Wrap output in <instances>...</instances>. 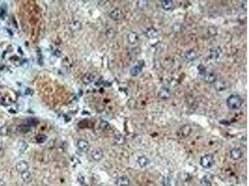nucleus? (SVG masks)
<instances>
[{
  "instance_id": "1",
  "label": "nucleus",
  "mask_w": 249,
  "mask_h": 186,
  "mask_svg": "<svg viewBox=\"0 0 249 186\" xmlns=\"http://www.w3.org/2000/svg\"><path fill=\"white\" fill-rule=\"evenodd\" d=\"M38 8L34 3H30V2H28L27 5L23 7V12L21 13L23 15H24V18H23L26 19V23L29 24L30 26L29 30L31 34L34 32V31L33 32V29L38 32L39 26L41 24V13Z\"/></svg>"
},
{
  "instance_id": "2",
  "label": "nucleus",
  "mask_w": 249,
  "mask_h": 186,
  "mask_svg": "<svg viewBox=\"0 0 249 186\" xmlns=\"http://www.w3.org/2000/svg\"><path fill=\"white\" fill-rule=\"evenodd\" d=\"M242 99L239 96L232 95L227 101V105L231 110H236L239 109L242 104Z\"/></svg>"
},
{
  "instance_id": "3",
  "label": "nucleus",
  "mask_w": 249,
  "mask_h": 186,
  "mask_svg": "<svg viewBox=\"0 0 249 186\" xmlns=\"http://www.w3.org/2000/svg\"><path fill=\"white\" fill-rule=\"evenodd\" d=\"M200 164L201 166L205 169L211 168L214 164V159L212 155L207 154L201 158Z\"/></svg>"
},
{
  "instance_id": "4",
  "label": "nucleus",
  "mask_w": 249,
  "mask_h": 186,
  "mask_svg": "<svg viewBox=\"0 0 249 186\" xmlns=\"http://www.w3.org/2000/svg\"><path fill=\"white\" fill-rule=\"evenodd\" d=\"M91 156L94 161H99L104 157V151L100 148H97L91 152Z\"/></svg>"
},
{
  "instance_id": "5",
  "label": "nucleus",
  "mask_w": 249,
  "mask_h": 186,
  "mask_svg": "<svg viewBox=\"0 0 249 186\" xmlns=\"http://www.w3.org/2000/svg\"><path fill=\"white\" fill-rule=\"evenodd\" d=\"M77 148L82 152H87L89 150L90 145L84 140H80L77 142Z\"/></svg>"
},
{
  "instance_id": "6",
  "label": "nucleus",
  "mask_w": 249,
  "mask_h": 186,
  "mask_svg": "<svg viewBox=\"0 0 249 186\" xmlns=\"http://www.w3.org/2000/svg\"><path fill=\"white\" fill-rule=\"evenodd\" d=\"M16 169L17 171H18L19 172H20L21 174L25 171H28L29 165L26 161H21L16 164Z\"/></svg>"
},
{
  "instance_id": "7",
  "label": "nucleus",
  "mask_w": 249,
  "mask_h": 186,
  "mask_svg": "<svg viewBox=\"0 0 249 186\" xmlns=\"http://www.w3.org/2000/svg\"><path fill=\"white\" fill-rule=\"evenodd\" d=\"M230 156L233 160H238L242 156V152L239 148H233L230 151Z\"/></svg>"
},
{
  "instance_id": "8",
  "label": "nucleus",
  "mask_w": 249,
  "mask_h": 186,
  "mask_svg": "<svg viewBox=\"0 0 249 186\" xmlns=\"http://www.w3.org/2000/svg\"><path fill=\"white\" fill-rule=\"evenodd\" d=\"M202 76L206 81H207V82H210V83L214 82L216 80V78L215 74L213 73L209 72V71L203 72Z\"/></svg>"
},
{
  "instance_id": "9",
  "label": "nucleus",
  "mask_w": 249,
  "mask_h": 186,
  "mask_svg": "<svg viewBox=\"0 0 249 186\" xmlns=\"http://www.w3.org/2000/svg\"><path fill=\"white\" fill-rule=\"evenodd\" d=\"M116 184L117 186H129L130 185V180L127 176H122L118 178Z\"/></svg>"
},
{
  "instance_id": "10",
  "label": "nucleus",
  "mask_w": 249,
  "mask_h": 186,
  "mask_svg": "<svg viewBox=\"0 0 249 186\" xmlns=\"http://www.w3.org/2000/svg\"><path fill=\"white\" fill-rule=\"evenodd\" d=\"M138 164L141 167H145L149 164V160L147 157L142 156L138 159Z\"/></svg>"
},
{
  "instance_id": "11",
  "label": "nucleus",
  "mask_w": 249,
  "mask_h": 186,
  "mask_svg": "<svg viewBox=\"0 0 249 186\" xmlns=\"http://www.w3.org/2000/svg\"><path fill=\"white\" fill-rule=\"evenodd\" d=\"M21 179L24 182L29 183L32 180V174L28 171H25V172L21 173Z\"/></svg>"
},
{
  "instance_id": "12",
  "label": "nucleus",
  "mask_w": 249,
  "mask_h": 186,
  "mask_svg": "<svg viewBox=\"0 0 249 186\" xmlns=\"http://www.w3.org/2000/svg\"><path fill=\"white\" fill-rule=\"evenodd\" d=\"M161 5H162V8L164 10L169 11L172 8L173 3L172 1H170V0H166V1H162V2Z\"/></svg>"
},
{
  "instance_id": "13",
  "label": "nucleus",
  "mask_w": 249,
  "mask_h": 186,
  "mask_svg": "<svg viewBox=\"0 0 249 186\" xmlns=\"http://www.w3.org/2000/svg\"><path fill=\"white\" fill-rule=\"evenodd\" d=\"M141 71V68L140 66H135L131 70V74L132 76H137L138 75Z\"/></svg>"
},
{
  "instance_id": "14",
  "label": "nucleus",
  "mask_w": 249,
  "mask_h": 186,
  "mask_svg": "<svg viewBox=\"0 0 249 186\" xmlns=\"http://www.w3.org/2000/svg\"><path fill=\"white\" fill-rule=\"evenodd\" d=\"M201 184L202 186H212V183L210 181V180L207 178L206 177H203L201 180Z\"/></svg>"
},
{
  "instance_id": "15",
  "label": "nucleus",
  "mask_w": 249,
  "mask_h": 186,
  "mask_svg": "<svg viewBox=\"0 0 249 186\" xmlns=\"http://www.w3.org/2000/svg\"><path fill=\"white\" fill-rule=\"evenodd\" d=\"M115 142L118 145H123L125 143V140L124 138L122 136H119L116 138L115 139Z\"/></svg>"
},
{
  "instance_id": "16",
  "label": "nucleus",
  "mask_w": 249,
  "mask_h": 186,
  "mask_svg": "<svg viewBox=\"0 0 249 186\" xmlns=\"http://www.w3.org/2000/svg\"><path fill=\"white\" fill-rule=\"evenodd\" d=\"M46 139H47L45 135H39V136H38L37 138H36L37 142H39V143H43V142H44L46 140Z\"/></svg>"
},
{
  "instance_id": "17",
  "label": "nucleus",
  "mask_w": 249,
  "mask_h": 186,
  "mask_svg": "<svg viewBox=\"0 0 249 186\" xmlns=\"http://www.w3.org/2000/svg\"><path fill=\"white\" fill-rule=\"evenodd\" d=\"M5 183L4 180L0 178V186H5Z\"/></svg>"
},
{
  "instance_id": "18",
  "label": "nucleus",
  "mask_w": 249,
  "mask_h": 186,
  "mask_svg": "<svg viewBox=\"0 0 249 186\" xmlns=\"http://www.w3.org/2000/svg\"><path fill=\"white\" fill-rule=\"evenodd\" d=\"M99 186H105V185H99Z\"/></svg>"
}]
</instances>
